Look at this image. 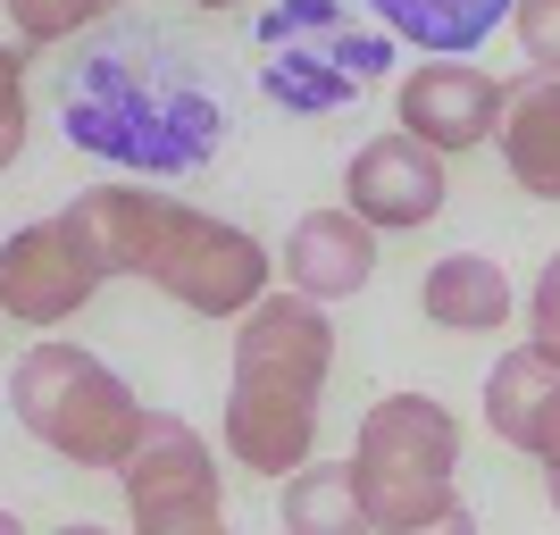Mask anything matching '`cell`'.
Wrapping results in <instances>:
<instances>
[{
    "label": "cell",
    "instance_id": "1",
    "mask_svg": "<svg viewBox=\"0 0 560 535\" xmlns=\"http://www.w3.org/2000/svg\"><path fill=\"white\" fill-rule=\"evenodd\" d=\"M68 210L93 226L109 277H142L151 293H167L192 318H252L268 302V277H284L259 234L192 210V201H167L151 185H93Z\"/></svg>",
    "mask_w": 560,
    "mask_h": 535
},
{
    "label": "cell",
    "instance_id": "2",
    "mask_svg": "<svg viewBox=\"0 0 560 535\" xmlns=\"http://www.w3.org/2000/svg\"><path fill=\"white\" fill-rule=\"evenodd\" d=\"M335 376V326L310 293H268L234 318V376H226V452L252 477H302L318 461V402Z\"/></svg>",
    "mask_w": 560,
    "mask_h": 535
},
{
    "label": "cell",
    "instance_id": "3",
    "mask_svg": "<svg viewBox=\"0 0 560 535\" xmlns=\"http://www.w3.org/2000/svg\"><path fill=\"white\" fill-rule=\"evenodd\" d=\"M9 410L68 468H126L142 443V419H151L135 402V385L101 351L68 344V335H43V344H25L9 360Z\"/></svg>",
    "mask_w": 560,
    "mask_h": 535
},
{
    "label": "cell",
    "instance_id": "4",
    "mask_svg": "<svg viewBox=\"0 0 560 535\" xmlns=\"http://www.w3.org/2000/svg\"><path fill=\"white\" fill-rule=\"evenodd\" d=\"M68 135L101 160H126V167H201L218 151V109L185 84H160V75L126 59V50H101L84 59V75L68 84L59 101Z\"/></svg>",
    "mask_w": 560,
    "mask_h": 535
},
{
    "label": "cell",
    "instance_id": "5",
    "mask_svg": "<svg viewBox=\"0 0 560 535\" xmlns=\"http://www.w3.org/2000/svg\"><path fill=\"white\" fill-rule=\"evenodd\" d=\"M376 535H419L460 511V419L435 394H376L351 435Z\"/></svg>",
    "mask_w": 560,
    "mask_h": 535
},
{
    "label": "cell",
    "instance_id": "6",
    "mask_svg": "<svg viewBox=\"0 0 560 535\" xmlns=\"http://www.w3.org/2000/svg\"><path fill=\"white\" fill-rule=\"evenodd\" d=\"M117 477H126V527L135 535H176V527L226 519L218 452L192 435L176 410H151V419H142V443H135V461L117 468Z\"/></svg>",
    "mask_w": 560,
    "mask_h": 535
},
{
    "label": "cell",
    "instance_id": "7",
    "mask_svg": "<svg viewBox=\"0 0 560 535\" xmlns=\"http://www.w3.org/2000/svg\"><path fill=\"white\" fill-rule=\"evenodd\" d=\"M101 284H109V259H101L93 226L75 210L25 218L9 234V252H0V310L18 326H68Z\"/></svg>",
    "mask_w": 560,
    "mask_h": 535
},
{
    "label": "cell",
    "instance_id": "8",
    "mask_svg": "<svg viewBox=\"0 0 560 535\" xmlns=\"http://www.w3.org/2000/svg\"><path fill=\"white\" fill-rule=\"evenodd\" d=\"M401 135H419L427 151L444 160H468L477 142H502V117H511V84L477 59H427V68L401 75Z\"/></svg>",
    "mask_w": 560,
    "mask_h": 535
},
{
    "label": "cell",
    "instance_id": "9",
    "mask_svg": "<svg viewBox=\"0 0 560 535\" xmlns=\"http://www.w3.org/2000/svg\"><path fill=\"white\" fill-rule=\"evenodd\" d=\"M452 201V176H444V151H427L419 135H376L351 151L343 167V210H360L376 234H419L435 226Z\"/></svg>",
    "mask_w": 560,
    "mask_h": 535
},
{
    "label": "cell",
    "instance_id": "10",
    "mask_svg": "<svg viewBox=\"0 0 560 535\" xmlns=\"http://www.w3.org/2000/svg\"><path fill=\"white\" fill-rule=\"evenodd\" d=\"M277 268H284L293 293H310V302L335 310L376 277V226L360 210H302L293 234L277 243Z\"/></svg>",
    "mask_w": 560,
    "mask_h": 535
},
{
    "label": "cell",
    "instance_id": "11",
    "mask_svg": "<svg viewBox=\"0 0 560 535\" xmlns=\"http://www.w3.org/2000/svg\"><path fill=\"white\" fill-rule=\"evenodd\" d=\"M486 427L511 452L544 461V477L560 468V360H544L536 344L502 351L486 369Z\"/></svg>",
    "mask_w": 560,
    "mask_h": 535
},
{
    "label": "cell",
    "instance_id": "12",
    "mask_svg": "<svg viewBox=\"0 0 560 535\" xmlns=\"http://www.w3.org/2000/svg\"><path fill=\"white\" fill-rule=\"evenodd\" d=\"M419 310H427V326H444V335H502L511 310H518V293H511V277H502V259L444 252L419 277Z\"/></svg>",
    "mask_w": 560,
    "mask_h": 535
},
{
    "label": "cell",
    "instance_id": "13",
    "mask_svg": "<svg viewBox=\"0 0 560 535\" xmlns=\"http://www.w3.org/2000/svg\"><path fill=\"white\" fill-rule=\"evenodd\" d=\"M493 151L527 201H560V75H518Z\"/></svg>",
    "mask_w": 560,
    "mask_h": 535
},
{
    "label": "cell",
    "instance_id": "14",
    "mask_svg": "<svg viewBox=\"0 0 560 535\" xmlns=\"http://www.w3.org/2000/svg\"><path fill=\"white\" fill-rule=\"evenodd\" d=\"M369 18L401 43L435 50V59H477L493 25L518 18V0H369Z\"/></svg>",
    "mask_w": 560,
    "mask_h": 535
},
{
    "label": "cell",
    "instance_id": "15",
    "mask_svg": "<svg viewBox=\"0 0 560 535\" xmlns=\"http://www.w3.org/2000/svg\"><path fill=\"white\" fill-rule=\"evenodd\" d=\"M277 519H284V535H376L369 493H360V468L351 461H310L302 477H284Z\"/></svg>",
    "mask_w": 560,
    "mask_h": 535
},
{
    "label": "cell",
    "instance_id": "16",
    "mask_svg": "<svg viewBox=\"0 0 560 535\" xmlns=\"http://www.w3.org/2000/svg\"><path fill=\"white\" fill-rule=\"evenodd\" d=\"M101 18H109V0H9V34L25 50H59L75 34H93Z\"/></svg>",
    "mask_w": 560,
    "mask_h": 535
},
{
    "label": "cell",
    "instance_id": "17",
    "mask_svg": "<svg viewBox=\"0 0 560 535\" xmlns=\"http://www.w3.org/2000/svg\"><path fill=\"white\" fill-rule=\"evenodd\" d=\"M518 50L536 59V75H560V0H518Z\"/></svg>",
    "mask_w": 560,
    "mask_h": 535
},
{
    "label": "cell",
    "instance_id": "18",
    "mask_svg": "<svg viewBox=\"0 0 560 535\" xmlns=\"http://www.w3.org/2000/svg\"><path fill=\"white\" fill-rule=\"evenodd\" d=\"M527 344L544 360H560V252L536 268V293H527Z\"/></svg>",
    "mask_w": 560,
    "mask_h": 535
},
{
    "label": "cell",
    "instance_id": "19",
    "mask_svg": "<svg viewBox=\"0 0 560 535\" xmlns=\"http://www.w3.org/2000/svg\"><path fill=\"white\" fill-rule=\"evenodd\" d=\"M0 109H9V126H0V160H18V151H25V43L0 50Z\"/></svg>",
    "mask_w": 560,
    "mask_h": 535
},
{
    "label": "cell",
    "instance_id": "20",
    "mask_svg": "<svg viewBox=\"0 0 560 535\" xmlns=\"http://www.w3.org/2000/svg\"><path fill=\"white\" fill-rule=\"evenodd\" d=\"M419 535H477V519H468V511H452L444 527H419Z\"/></svg>",
    "mask_w": 560,
    "mask_h": 535
},
{
    "label": "cell",
    "instance_id": "21",
    "mask_svg": "<svg viewBox=\"0 0 560 535\" xmlns=\"http://www.w3.org/2000/svg\"><path fill=\"white\" fill-rule=\"evenodd\" d=\"M176 535H234V527H226V519H210V527H176Z\"/></svg>",
    "mask_w": 560,
    "mask_h": 535
},
{
    "label": "cell",
    "instance_id": "22",
    "mask_svg": "<svg viewBox=\"0 0 560 535\" xmlns=\"http://www.w3.org/2000/svg\"><path fill=\"white\" fill-rule=\"evenodd\" d=\"M59 535H109V527H93V519H75V527H59Z\"/></svg>",
    "mask_w": 560,
    "mask_h": 535
},
{
    "label": "cell",
    "instance_id": "23",
    "mask_svg": "<svg viewBox=\"0 0 560 535\" xmlns=\"http://www.w3.org/2000/svg\"><path fill=\"white\" fill-rule=\"evenodd\" d=\"M0 535H34V527H25V519H0Z\"/></svg>",
    "mask_w": 560,
    "mask_h": 535
},
{
    "label": "cell",
    "instance_id": "24",
    "mask_svg": "<svg viewBox=\"0 0 560 535\" xmlns=\"http://www.w3.org/2000/svg\"><path fill=\"white\" fill-rule=\"evenodd\" d=\"M544 493H552V511H560V468H552V477H544Z\"/></svg>",
    "mask_w": 560,
    "mask_h": 535
},
{
    "label": "cell",
    "instance_id": "25",
    "mask_svg": "<svg viewBox=\"0 0 560 535\" xmlns=\"http://www.w3.org/2000/svg\"><path fill=\"white\" fill-rule=\"evenodd\" d=\"M192 9H243V0H192Z\"/></svg>",
    "mask_w": 560,
    "mask_h": 535
},
{
    "label": "cell",
    "instance_id": "26",
    "mask_svg": "<svg viewBox=\"0 0 560 535\" xmlns=\"http://www.w3.org/2000/svg\"><path fill=\"white\" fill-rule=\"evenodd\" d=\"M109 9H117V0H109Z\"/></svg>",
    "mask_w": 560,
    "mask_h": 535
}]
</instances>
